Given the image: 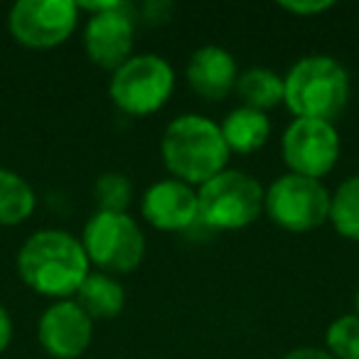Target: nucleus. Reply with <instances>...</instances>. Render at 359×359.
I'll list each match as a JSON object with an SVG mask.
<instances>
[{"instance_id":"obj_1","label":"nucleus","mask_w":359,"mask_h":359,"mask_svg":"<svg viewBox=\"0 0 359 359\" xmlns=\"http://www.w3.org/2000/svg\"><path fill=\"white\" fill-rule=\"evenodd\" d=\"M81 239L65 229H40L18 251V273L35 293L67 300L91 273Z\"/></svg>"},{"instance_id":"obj_2","label":"nucleus","mask_w":359,"mask_h":359,"mask_svg":"<svg viewBox=\"0 0 359 359\" xmlns=\"http://www.w3.org/2000/svg\"><path fill=\"white\" fill-rule=\"evenodd\" d=\"M165 168L185 185H205L226 170L229 148L217 121L202 114H182L170 121L160 140Z\"/></svg>"},{"instance_id":"obj_3","label":"nucleus","mask_w":359,"mask_h":359,"mask_svg":"<svg viewBox=\"0 0 359 359\" xmlns=\"http://www.w3.org/2000/svg\"><path fill=\"white\" fill-rule=\"evenodd\" d=\"M283 101L295 118L332 123L349 104L347 69L330 55L303 57L283 76Z\"/></svg>"},{"instance_id":"obj_4","label":"nucleus","mask_w":359,"mask_h":359,"mask_svg":"<svg viewBox=\"0 0 359 359\" xmlns=\"http://www.w3.org/2000/svg\"><path fill=\"white\" fill-rule=\"evenodd\" d=\"M200 219L212 231L244 229L264 212L266 190L244 170H222L197 192Z\"/></svg>"},{"instance_id":"obj_5","label":"nucleus","mask_w":359,"mask_h":359,"mask_svg":"<svg viewBox=\"0 0 359 359\" xmlns=\"http://www.w3.org/2000/svg\"><path fill=\"white\" fill-rule=\"evenodd\" d=\"M89 264L101 273H130L145 256V236L128 212H101L89 217L81 234Z\"/></svg>"},{"instance_id":"obj_6","label":"nucleus","mask_w":359,"mask_h":359,"mask_svg":"<svg viewBox=\"0 0 359 359\" xmlns=\"http://www.w3.org/2000/svg\"><path fill=\"white\" fill-rule=\"evenodd\" d=\"M175 89V69L160 55H133L114 72L109 94L123 114L148 116L168 104Z\"/></svg>"},{"instance_id":"obj_7","label":"nucleus","mask_w":359,"mask_h":359,"mask_svg":"<svg viewBox=\"0 0 359 359\" xmlns=\"http://www.w3.org/2000/svg\"><path fill=\"white\" fill-rule=\"evenodd\" d=\"M330 192L313 177L285 172L266 190L264 210L288 231H310L330 219Z\"/></svg>"},{"instance_id":"obj_8","label":"nucleus","mask_w":359,"mask_h":359,"mask_svg":"<svg viewBox=\"0 0 359 359\" xmlns=\"http://www.w3.org/2000/svg\"><path fill=\"white\" fill-rule=\"evenodd\" d=\"M79 22L74 0H18L8 15L15 42L30 50H52L69 40Z\"/></svg>"},{"instance_id":"obj_9","label":"nucleus","mask_w":359,"mask_h":359,"mask_svg":"<svg viewBox=\"0 0 359 359\" xmlns=\"http://www.w3.org/2000/svg\"><path fill=\"white\" fill-rule=\"evenodd\" d=\"M280 150L290 172L320 180L339 160V133L327 121L295 118L285 128Z\"/></svg>"},{"instance_id":"obj_10","label":"nucleus","mask_w":359,"mask_h":359,"mask_svg":"<svg viewBox=\"0 0 359 359\" xmlns=\"http://www.w3.org/2000/svg\"><path fill=\"white\" fill-rule=\"evenodd\" d=\"M135 37V11L126 0H116L104 13H96L84 25V50L101 69L116 72L130 60Z\"/></svg>"},{"instance_id":"obj_11","label":"nucleus","mask_w":359,"mask_h":359,"mask_svg":"<svg viewBox=\"0 0 359 359\" xmlns=\"http://www.w3.org/2000/svg\"><path fill=\"white\" fill-rule=\"evenodd\" d=\"M94 334V320L76 300H55L42 313L37 337L45 352L55 359H76L86 352Z\"/></svg>"},{"instance_id":"obj_12","label":"nucleus","mask_w":359,"mask_h":359,"mask_svg":"<svg viewBox=\"0 0 359 359\" xmlns=\"http://www.w3.org/2000/svg\"><path fill=\"white\" fill-rule=\"evenodd\" d=\"M143 217L160 231H187L200 219V200L190 185L180 180H160L143 195Z\"/></svg>"},{"instance_id":"obj_13","label":"nucleus","mask_w":359,"mask_h":359,"mask_svg":"<svg viewBox=\"0 0 359 359\" xmlns=\"http://www.w3.org/2000/svg\"><path fill=\"white\" fill-rule=\"evenodd\" d=\"M239 67L231 52L217 45H205L192 52L187 62V81L207 101H222L236 89Z\"/></svg>"},{"instance_id":"obj_14","label":"nucleus","mask_w":359,"mask_h":359,"mask_svg":"<svg viewBox=\"0 0 359 359\" xmlns=\"http://www.w3.org/2000/svg\"><path fill=\"white\" fill-rule=\"evenodd\" d=\"M219 128L229 153L249 155L266 145V140L271 135V121L264 111L239 106V109L226 114V118L222 121Z\"/></svg>"},{"instance_id":"obj_15","label":"nucleus","mask_w":359,"mask_h":359,"mask_svg":"<svg viewBox=\"0 0 359 359\" xmlns=\"http://www.w3.org/2000/svg\"><path fill=\"white\" fill-rule=\"evenodd\" d=\"M76 303L84 308V313L91 320H111L123 310L126 290L114 276L91 271L81 283V288L76 290Z\"/></svg>"},{"instance_id":"obj_16","label":"nucleus","mask_w":359,"mask_h":359,"mask_svg":"<svg viewBox=\"0 0 359 359\" xmlns=\"http://www.w3.org/2000/svg\"><path fill=\"white\" fill-rule=\"evenodd\" d=\"M234 91L244 101V106L266 114L283 101V76H278L273 69H266V67H251L239 74Z\"/></svg>"},{"instance_id":"obj_17","label":"nucleus","mask_w":359,"mask_h":359,"mask_svg":"<svg viewBox=\"0 0 359 359\" xmlns=\"http://www.w3.org/2000/svg\"><path fill=\"white\" fill-rule=\"evenodd\" d=\"M37 197L25 177L0 168V226L22 224L35 212Z\"/></svg>"},{"instance_id":"obj_18","label":"nucleus","mask_w":359,"mask_h":359,"mask_svg":"<svg viewBox=\"0 0 359 359\" xmlns=\"http://www.w3.org/2000/svg\"><path fill=\"white\" fill-rule=\"evenodd\" d=\"M337 234L359 241V175H352L330 197V219Z\"/></svg>"},{"instance_id":"obj_19","label":"nucleus","mask_w":359,"mask_h":359,"mask_svg":"<svg viewBox=\"0 0 359 359\" xmlns=\"http://www.w3.org/2000/svg\"><path fill=\"white\" fill-rule=\"evenodd\" d=\"M325 342L334 359H359V315H342L330 323Z\"/></svg>"},{"instance_id":"obj_20","label":"nucleus","mask_w":359,"mask_h":359,"mask_svg":"<svg viewBox=\"0 0 359 359\" xmlns=\"http://www.w3.org/2000/svg\"><path fill=\"white\" fill-rule=\"evenodd\" d=\"M94 197L101 212H126L133 197V187L123 172H104L96 180Z\"/></svg>"},{"instance_id":"obj_21","label":"nucleus","mask_w":359,"mask_h":359,"mask_svg":"<svg viewBox=\"0 0 359 359\" xmlns=\"http://www.w3.org/2000/svg\"><path fill=\"white\" fill-rule=\"evenodd\" d=\"M138 13L148 25H163L172 15V3H168V0H148V3L140 6Z\"/></svg>"},{"instance_id":"obj_22","label":"nucleus","mask_w":359,"mask_h":359,"mask_svg":"<svg viewBox=\"0 0 359 359\" xmlns=\"http://www.w3.org/2000/svg\"><path fill=\"white\" fill-rule=\"evenodd\" d=\"M280 8L288 11V13H293V15L308 18V15H320V13L330 11L332 3H330V0H310V3H303V0L293 3V0H288V3H280Z\"/></svg>"},{"instance_id":"obj_23","label":"nucleus","mask_w":359,"mask_h":359,"mask_svg":"<svg viewBox=\"0 0 359 359\" xmlns=\"http://www.w3.org/2000/svg\"><path fill=\"white\" fill-rule=\"evenodd\" d=\"M11 339H13V320H11V313L6 310V305L0 303V354L8 349Z\"/></svg>"},{"instance_id":"obj_24","label":"nucleus","mask_w":359,"mask_h":359,"mask_svg":"<svg viewBox=\"0 0 359 359\" xmlns=\"http://www.w3.org/2000/svg\"><path fill=\"white\" fill-rule=\"evenodd\" d=\"M283 359H334V357L327 349H320V347H295Z\"/></svg>"},{"instance_id":"obj_25","label":"nucleus","mask_w":359,"mask_h":359,"mask_svg":"<svg viewBox=\"0 0 359 359\" xmlns=\"http://www.w3.org/2000/svg\"><path fill=\"white\" fill-rule=\"evenodd\" d=\"M354 305H357V315H359V285H357V293H354Z\"/></svg>"}]
</instances>
